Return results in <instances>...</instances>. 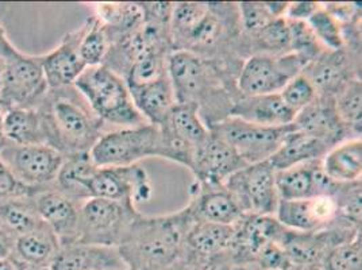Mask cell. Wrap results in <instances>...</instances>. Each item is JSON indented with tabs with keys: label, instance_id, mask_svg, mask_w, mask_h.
<instances>
[{
	"label": "cell",
	"instance_id": "6da1fadb",
	"mask_svg": "<svg viewBox=\"0 0 362 270\" xmlns=\"http://www.w3.org/2000/svg\"><path fill=\"white\" fill-rule=\"evenodd\" d=\"M172 49L212 61L238 78L242 64L250 57L237 3H175L170 18Z\"/></svg>",
	"mask_w": 362,
	"mask_h": 270
},
{
	"label": "cell",
	"instance_id": "7a4b0ae2",
	"mask_svg": "<svg viewBox=\"0 0 362 270\" xmlns=\"http://www.w3.org/2000/svg\"><path fill=\"white\" fill-rule=\"evenodd\" d=\"M168 75L177 103L195 105L209 129L228 118L234 102L241 96L235 76L189 52L170 53Z\"/></svg>",
	"mask_w": 362,
	"mask_h": 270
},
{
	"label": "cell",
	"instance_id": "3957f363",
	"mask_svg": "<svg viewBox=\"0 0 362 270\" xmlns=\"http://www.w3.org/2000/svg\"><path fill=\"white\" fill-rule=\"evenodd\" d=\"M195 218L189 207L163 216L138 213L118 246L132 270H169L185 254V237Z\"/></svg>",
	"mask_w": 362,
	"mask_h": 270
},
{
	"label": "cell",
	"instance_id": "277c9868",
	"mask_svg": "<svg viewBox=\"0 0 362 270\" xmlns=\"http://www.w3.org/2000/svg\"><path fill=\"white\" fill-rule=\"evenodd\" d=\"M35 110L42 122L46 145L65 158L90 154L105 133L106 123L74 86L49 88Z\"/></svg>",
	"mask_w": 362,
	"mask_h": 270
},
{
	"label": "cell",
	"instance_id": "5b68a950",
	"mask_svg": "<svg viewBox=\"0 0 362 270\" xmlns=\"http://www.w3.org/2000/svg\"><path fill=\"white\" fill-rule=\"evenodd\" d=\"M74 87L105 123L123 129L146 124L133 103L126 81L105 65L86 68Z\"/></svg>",
	"mask_w": 362,
	"mask_h": 270
},
{
	"label": "cell",
	"instance_id": "8992f818",
	"mask_svg": "<svg viewBox=\"0 0 362 270\" xmlns=\"http://www.w3.org/2000/svg\"><path fill=\"white\" fill-rule=\"evenodd\" d=\"M65 195L80 204L88 199H105L136 206L151 200L153 188L142 166L95 168L88 176L74 181Z\"/></svg>",
	"mask_w": 362,
	"mask_h": 270
},
{
	"label": "cell",
	"instance_id": "52a82bcc",
	"mask_svg": "<svg viewBox=\"0 0 362 270\" xmlns=\"http://www.w3.org/2000/svg\"><path fill=\"white\" fill-rule=\"evenodd\" d=\"M149 157H161L160 129L149 123L103 133L90 151L96 168L136 165Z\"/></svg>",
	"mask_w": 362,
	"mask_h": 270
},
{
	"label": "cell",
	"instance_id": "ba28073f",
	"mask_svg": "<svg viewBox=\"0 0 362 270\" xmlns=\"http://www.w3.org/2000/svg\"><path fill=\"white\" fill-rule=\"evenodd\" d=\"M138 213L129 201L88 199L80 206L76 243L118 247Z\"/></svg>",
	"mask_w": 362,
	"mask_h": 270
},
{
	"label": "cell",
	"instance_id": "9c48e42d",
	"mask_svg": "<svg viewBox=\"0 0 362 270\" xmlns=\"http://www.w3.org/2000/svg\"><path fill=\"white\" fill-rule=\"evenodd\" d=\"M161 134V158L191 168L210 129L199 117L195 105L177 103L158 126Z\"/></svg>",
	"mask_w": 362,
	"mask_h": 270
},
{
	"label": "cell",
	"instance_id": "30bf717a",
	"mask_svg": "<svg viewBox=\"0 0 362 270\" xmlns=\"http://www.w3.org/2000/svg\"><path fill=\"white\" fill-rule=\"evenodd\" d=\"M293 123L281 127H267L228 117L210 127L237 151L246 165L268 161L280 148L288 133L295 130Z\"/></svg>",
	"mask_w": 362,
	"mask_h": 270
},
{
	"label": "cell",
	"instance_id": "8fae6325",
	"mask_svg": "<svg viewBox=\"0 0 362 270\" xmlns=\"http://www.w3.org/2000/svg\"><path fill=\"white\" fill-rule=\"evenodd\" d=\"M49 90L42 71L41 57L21 53L6 61L0 77V110L33 108L35 110Z\"/></svg>",
	"mask_w": 362,
	"mask_h": 270
},
{
	"label": "cell",
	"instance_id": "7c38bea8",
	"mask_svg": "<svg viewBox=\"0 0 362 270\" xmlns=\"http://www.w3.org/2000/svg\"><path fill=\"white\" fill-rule=\"evenodd\" d=\"M308 64L295 53L283 56L253 54L242 64L237 88L242 96L280 93Z\"/></svg>",
	"mask_w": 362,
	"mask_h": 270
},
{
	"label": "cell",
	"instance_id": "4fadbf2b",
	"mask_svg": "<svg viewBox=\"0 0 362 270\" xmlns=\"http://www.w3.org/2000/svg\"><path fill=\"white\" fill-rule=\"evenodd\" d=\"M269 161L246 165L225 181L245 215H276L280 197Z\"/></svg>",
	"mask_w": 362,
	"mask_h": 270
},
{
	"label": "cell",
	"instance_id": "5bb4252c",
	"mask_svg": "<svg viewBox=\"0 0 362 270\" xmlns=\"http://www.w3.org/2000/svg\"><path fill=\"white\" fill-rule=\"evenodd\" d=\"M0 158L11 169L16 179L38 191L53 188L65 157L47 145L19 146L7 143Z\"/></svg>",
	"mask_w": 362,
	"mask_h": 270
},
{
	"label": "cell",
	"instance_id": "9a60e30c",
	"mask_svg": "<svg viewBox=\"0 0 362 270\" xmlns=\"http://www.w3.org/2000/svg\"><path fill=\"white\" fill-rule=\"evenodd\" d=\"M302 74L311 81L319 96L334 99L351 80L361 78V53L347 47L325 50Z\"/></svg>",
	"mask_w": 362,
	"mask_h": 270
},
{
	"label": "cell",
	"instance_id": "2e32d148",
	"mask_svg": "<svg viewBox=\"0 0 362 270\" xmlns=\"http://www.w3.org/2000/svg\"><path fill=\"white\" fill-rule=\"evenodd\" d=\"M276 219L288 230L314 233L335 225L339 218V209L335 197L319 195L304 200H280Z\"/></svg>",
	"mask_w": 362,
	"mask_h": 270
},
{
	"label": "cell",
	"instance_id": "e0dca14e",
	"mask_svg": "<svg viewBox=\"0 0 362 270\" xmlns=\"http://www.w3.org/2000/svg\"><path fill=\"white\" fill-rule=\"evenodd\" d=\"M246 164L226 141L210 131L206 142L200 146L189 168L197 185L218 187Z\"/></svg>",
	"mask_w": 362,
	"mask_h": 270
},
{
	"label": "cell",
	"instance_id": "ac0fdd59",
	"mask_svg": "<svg viewBox=\"0 0 362 270\" xmlns=\"http://www.w3.org/2000/svg\"><path fill=\"white\" fill-rule=\"evenodd\" d=\"M280 200H304L314 196L334 195L339 182L323 170L322 160L304 163L274 173Z\"/></svg>",
	"mask_w": 362,
	"mask_h": 270
},
{
	"label": "cell",
	"instance_id": "d6986e66",
	"mask_svg": "<svg viewBox=\"0 0 362 270\" xmlns=\"http://www.w3.org/2000/svg\"><path fill=\"white\" fill-rule=\"evenodd\" d=\"M41 219L56 234L61 247L77 242L80 203L62 194L56 187L42 189L33 196Z\"/></svg>",
	"mask_w": 362,
	"mask_h": 270
},
{
	"label": "cell",
	"instance_id": "ffe728a7",
	"mask_svg": "<svg viewBox=\"0 0 362 270\" xmlns=\"http://www.w3.org/2000/svg\"><path fill=\"white\" fill-rule=\"evenodd\" d=\"M293 124L298 130L315 136L330 148L347 139L357 138L339 119L334 99L326 96L317 95L310 105L296 115Z\"/></svg>",
	"mask_w": 362,
	"mask_h": 270
},
{
	"label": "cell",
	"instance_id": "44dd1931",
	"mask_svg": "<svg viewBox=\"0 0 362 270\" xmlns=\"http://www.w3.org/2000/svg\"><path fill=\"white\" fill-rule=\"evenodd\" d=\"M189 196L191 200L188 207L195 221L234 225L245 216L237 200L227 191L225 185L200 187L194 184Z\"/></svg>",
	"mask_w": 362,
	"mask_h": 270
},
{
	"label": "cell",
	"instance_id": "7402d4cb",
	"mask_svg": "<svg viewBox=\"0 0 362 270\" xmlns=\"http://www.w3.org/2000/svg\"><path fill=\"white\" fill-rule=\"evenodd\" d=\"M84 30L86 23L80 29L66 34L57 49L41 56L42 71L49 88L74 86L77 77L87 68L78 53V45Z\"/></svg>",
	"mask_w": 362,
	"mask_h": 270
},
{
	"label": "cell",
	"instance_id": "603a6c76",
	"mask_svg": "<svg viewBox=\"0 0 362 270\" xmlns=\"http://www.w3.org/2000/svg\"><path fill=\"white\" fill-rule=\"evenodd\" d=\"M118 247L74 243L60 247L49 270H126Z\"/></svg>",
	"mask_w": 362,
	"mask_h": 270
},
{
	"label": "cell",
	"instance_id": "cb8c5ba5",
	"mask_svg": "<svg viewBox=\"0 0 362 270\" xmlns=\"http://www.w3.org/2000/svg\"><path fill=\"white\" fill-rule=\"evenodd\" d=\"M230 117L261 124L281 127L293 123L296 114L288 108L280 93L240 96L231 107Z\"/></svg>",
	"mask_w": 362,
	"mask_h": 270
},
{
	"label": "cell",
	"instance_id": "d4e9b609",
	"mask_svg": "<svg viewBox=\"0 0 362 270\" xmlns=\"http://www.w3.org/2000/svg\"><path fill=\"white\" fill-rule=\"evenodd\" d=\"M133 103L146 123L160 126L177 105L169 75L145 84L127 86Z\"/></svg>",
	"mask_w": 362,
	"mask_h": 270
},
{
	"label": "cell",
	"instance_id": "484cf974",
	"mask_svg": "<svg viewBox=\"0 0 362 270\" xmlns=\"http://www.w3.org/2000/svg\"><path fill=\"white\" fill-rule=\"evenodd\" d=\"M234 225L195 221L185 237V254L199 259H216L227 253L234 238Z\"/></svg>",
	"mask_w": 362,
	"mask_h": 270
},
{
	"label": "cell",
	"instance_id": "4316f807",
	"mask_svg": "<svg viewBox=\"0 0 362 270\" xmlns=\"http://www.w3.org/2000/svg\"><path fill=\"white\" fill-rule=\"evenodd\" d=\"M332 148L315 136L295 129L286 135L280 148L268 160L274 172L284 170L304 163L322 160Z\"/></svg>",
	"mask_w": 362,
	"mask_h": 270
},
{
	"label": "cell",
	"instance_id": "83f0119b",
	"mask_svg": "<svg viewBox=\"0 0 362 270\" xmlns=\"http://www.w3.org/2000/svg\"><path fill=\"white\" fill-rule=\"evenodd\" d=\"M60 247L56 234L45 223L37 230L16 238L13 257L21 264L49 269L50 262Z\"/></svg>",
	"mask_w": 362,
	"mask_h": 270
},
{
	"label": "cell",
	"instance_id": "f1b7e54d",
	"mask_svg": "<svg viewBox=\"0 0 362 270\" xmlns=\"http://www.w3.org/2000/svg\"><path fill=\"white\" fill-rule=\"evenodd\" d=\"M322 166L325 173L335 182L349 184L361 181V138L347 139L332 146L322 158Z\"/></svg>",
	"mask_w": 362,
	"mask_h": 270
},
{
	"label": "cell",
	"instance_id": "f546056e",
	"mask_svg": "<svg viewBox=\"0 0 362 270\" xmlns=\"http://www.w3.org/2000/svg\"><path fill=\"white\" fill-rule=\"evenodd\" d=\"M3 133L7 142L19 146L46 145L42 122L37 110L11 108L1 111Z\"/></svg>",
	"mask_w": 362,
	"mask_h": 270
},
{
	"label": "cell",
	"instance_id": "4dcf8cb0",
	"mask_svg": "<svg viewBox=\"0 0 362 270\" xmlns=\"http://www.w3.org/2000/svg\"><path fill=\"white\" fill-rule=\"evenodd\" d=\"M45 225L38 215L33 196L0 201V225L14 238Z\"/></svg>",
	"mask_w": 362,
	"mask_h": 270
},
{
	"label": "cell",
	"instance_id": "1f68e13d",
	"mask_svg": "<svg viewBox=\"0 0 362 270\" xmlns=\"http://www.w3.org/2000/svg\"><path fill=\"white\" fill-rule=\"evenodd\" d=\"M249 54L283 56L291 53V33L287 18H276L255 37L245 40Z\"/></svg>",
	"mask_w": 362,
	"mask_h": 270
},
{
	"label": "cell",
	"instance_id": "d6a6232c",
	"mask_svg": "<svg viewBox=\"0 0 362 270\" xmlns=\"http://www.w3.org/2000/svg\"><path fill=\"white\" fill-rule=\"evenodd\" d=\"M335 110L347 129L361 138L362 127V81L361 78L351 80L335 98Z\"/></svg>",
	"mask_w": 362,
	"mask_h": 270
},
{
	"label": "cell",
	"instance_id": "836d02e7",
	"mask_svg": "<svg viewBox=\"0 0 362 270\" xmlns=\"http://www.w3.org/2000/svg\"><path fill=\"white\" fill-rule=\"evenodd\" d=\"M108 49L110 42L102 23L95 16L90 18L86 22V30L78 45L81 60L87 68L103 65Z\"/></svg>",
	"mask_w": 362,
	"mask_h": 270
},
{
	"label": "cell",
	"instance_id": "e575fe53",
	"mask_svg": "<svg viewBox=\"0 0 362 270\" xmlns=\"http://www.w3.org/2000/svg\"><path fill=\"white\" fill-rule=\"evenodd\" d=\"M287 20L291 33V53L298 54L307 64L317 60L326 49L317 41L308 23L300 20Z\"/></svg>",
	"mask_w": 362,
	"mask_h": 270
},
{
	"label": "cell",
	"instance_id": "d590c367",
	"mask_svg": "<svg viewBox=\"0 0 362 270\" xmlns=\"http://www.w3.org/2000/svg\"><path fill=\"white\" fill-rule=\"evenodd\" d=\"M307 23L326 50L334 52L345 47L342 26L323 8L322 3L319 10L307 20Z\"/></svg>",
	"mask_w": 362,
	"mask_h": 270
},
{
	"label": "cell",
	"instance_id": "8d00e7d4",
	"mask_svg": "<svg viewBox=\"0 0 362 270\" xmlns=\"http://www.w3.org/2000/svg\"><path fill=\"white\" fill-rule=\"evenodd\" d=\"M242 35L245 40L255 37L276 16H273L267 1H241L237 3Z\"/></svg>",
	"mask_w": 362,
	"mask_h": 270
},
{
	"label": "cell",
	"instance_id": "74e56055",
	"mask_svg": "<svg viewBox=\"0 0 362 270\" xmlns=\"http://www.w3.org/2000/svg\"><path fill=\"white\" fill-rule=\"evenodd\" d=\"M362 235L335 246L326 255L323 265L326 270H362Z\"/></svg>",
	"mask_w": 362,
	"mask_h": 270
},
{
	"label": "cell",
	"instance_id": "f35d334b",
	"mask_svg": "<svg viewBox=\"0 0 362 270\" xmlns=\"http://www.w3.org/2000/svg\"><path fill=\"white\" fill-rule=\"evenodd\" d=\"M280 96L283 98L288 108H291L298 115L303 108H305L317 98V93L311 81L300 74L288 81L287 86L280 92Z\"/></svg>",
	"mask_w": 362,
	"mask_h": 270
},
{
	"label": "cell",
	"instance_id": "ab89813d",
	"mask_svg": "<svg viewBox=\"0 0 362 270\" xmlns=\"http://www.w3.org/2000/svg\"><path fill=\"white\" fill-rule=\"evenodd\" d=\"M37 192L40 191L18 180L11 169L0 158V201L18 197H31Z\"/></svg>",
	"mask_w": 362,
	"mask_h": 270
},
{
	"label": "cell",
	"instance_id": "60d3db41",
	"mask_svg": "<svg viewBox=\"0 0 362 270\" xmlns=\"http://www.w3.org/2000/svg\"><path fill=\"white\" fill-rule=\"evenodd\" d=\"M253 262L264 270H289L292 268L284 249L279 243H269L262 247Z\"/></svg>",
	"mask_w": 362,
	"mask_h": 270
},
{
	"label": "cell",
	"instance_id": "b9f144b4",
	"mask_svg": "<svg viewBox=\"0 0 362 270\" xmlns=\"http://www.w3.org/2000/svg\"><path fill=\"white\" fill-rule=\"evenodd\" d=\"M322 6L341 26L361 22V4L358 3H322Z\"/></svg>",
	"mask_w": 362,
	"mask_h": 270
},
{
	"label": "cell",
	"instance_id": "7bdbcfd3",
	"mask_svg": "<svg viewBox=\"0 0 362 270\" xmlns=\"http://www.w3.org/2000/svg\"><path fill=\"white\" fill-rule=\"evenodd\" d=\"M320 3L317 1H293L288 3L287 11L284 18L289 20L307 22L319 10Z\"/></svg>",
	"mask_w": 362,
	"mask_h": 270
},
{
	"label": "cell",
	"instance_id": "ee69618b",
	"mask_svg": "<svg viewBox=\"0 0 362 270\" xmlns=\"http://www.w3.org/2000/svg\"><path fill=\"white\" fill-rule=\"evenodd\" d=\"M21 52L16 50L14 45L10 42V40L7 38L6 33L3 30V28L0 26V59L4 61L16 59V56H19Z\"/></svg>",
	"mask_w": 362,
	"mask_h": 270
},
{
	"label": "cell",
	"instance_id": "f6af8a7d",
	"mask_svg": "<svg viewBox=\"0 0 362 270\" xmlns=\"http://www.w3.org/2000/svg\"><path fill=\"white\" fill-rule=\"evenodd\" d=\"M16 238L10 235L1 225H0V258H6L13 255Z\"/></svg>",
	"mask_w": 362,
	"mask_h": 270
},
{
	"label": "cell",
	"instance_id": "bcb514c9",
	"mask_svg": "<svg viewBox=\"0 0 362 270\" xmlns=\"http://www.w3.org/2000/svg\"><path fill=\"white\" fill-rule=\"evenodd\" d=\"M219 270H264L256 262H228Z\"/></svg>",
	"mask_w": 362,
	"mask_h": 270
},
{
	"label": "cell",
	"instance_id": "7dc6e473",
	"mask_svg": "<svg viewBox=\"0 0 362 270\" xmlns=\"http://www.w3.org/2000/svg\"><path fill=\"white\" fill-rule=\"evenodd\" d=\"M0 270H19V264L13 255L0 258Z\"/></svg>",
	"mask_w": 362,
	"mask_h": 270
},
{
	"label": "cell",
	"instance_id": "c3c4849f",
	"mask_svg": "<svg viewBox=\"0 0 362 270\" xmlns=\"http://www.w3.org/2000/svg\"><path fill=\"white\" fill-rule=\"evenodd\" d=\"M7 139L4 136L3 133V114H1V110H0V151H3V148L7 145Z\"/></svg>",
	"mask_w": 362,
	"mask_h": 270
},
{
	"label": "cell",
	"instance_id": "681fc988",
	"mask_svg": "<svg viewBox=\"0 0 362 270\" xmlns=\"http://www.w3.org/2000/svg\"><path fill=\"white\" fill-rule=\"evenodd\" d=\"M4 64H6V61L3 60V59H0V77H1L3 71H4Z\"/></svg>",
	"mask_w": 362,
	"mask_h": 270
},
{
	"label": "cell",
	"instance_id": "f907efd6",
	"mask_svg": "<svg viewBox=\"0 0 362 270\" xmlns=\"http://www.w3.org/2000/svg\"><path fill=\"white\" fill-rule=\"evenodd\" d=\"M126 270H132V269H126Z\"/></svg>",
	"mask_w": 362,
	"mask_h": 270
}]
</instances>
